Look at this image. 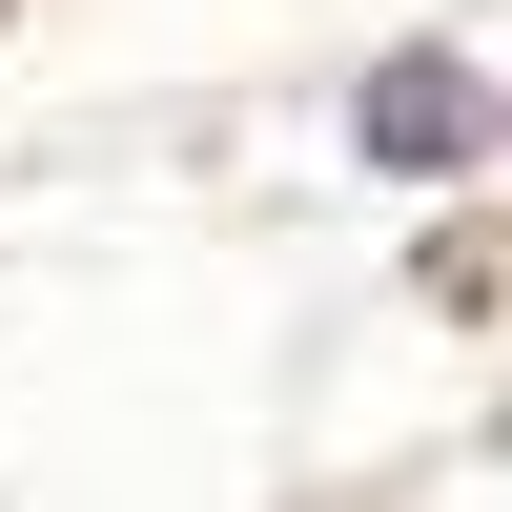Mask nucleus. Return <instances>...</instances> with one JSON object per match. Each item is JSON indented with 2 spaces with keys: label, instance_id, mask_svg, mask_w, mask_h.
I'll list each match as a JSON object with an SVG mask.
<instances>
[{
  "label": "nucleus",
  "instance_id": "obj_1",
  "mask_svg": "<svg viewBox=\"0 0 512 512\" xmlns=\"http://www.w3.org/2000/svg\"><path fill=\"white\" fill-rule=\"evenodd\" d=\"M349 144L390 164V185H431V164H472V144H492V82H472V62H369Z\"/></svg>",
  "mask_w": 512,
  "mask_h": 512
}]
</instances>
